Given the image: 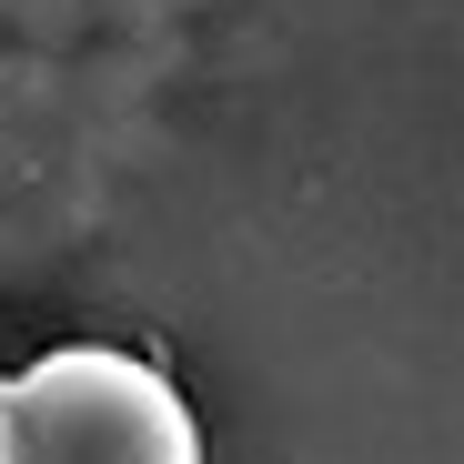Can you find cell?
Here are the masks:
<instances>
[{
	"mask_svg": "<svg viewBox=\"0 0 464 464\" xmlns=\"http://www.w3.org/2000/svg\"><path fill=\"white\" fill-rule=\"evenodd\" d=\"M11 454L21 464H202L182 383L111 343H61L11 373Z\"/></svg>",
	"mask_w": 464,
	"mask_h": 464,
	"instance_id": "obj_1",
	"label": "cell"
},
{
	"mask_svg": "<svg viewBox=\"0 0 464 464\" xmlns=\"http://www.w3.org/2000/svg\"><path fill=\"white\" fill-rule=\"evenodd\" d=\"M0 464H21V454H11V383H0Z\"/></svg>",
	"mask_w": 464,
	"mask_h": 464,
	"instance_id": "obj_2",
	"label": "cell"
}]
</instances>
